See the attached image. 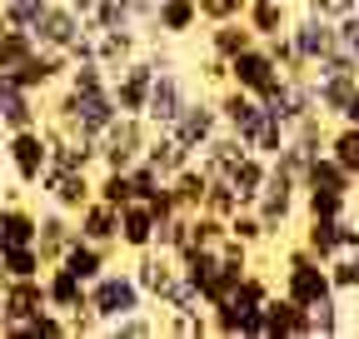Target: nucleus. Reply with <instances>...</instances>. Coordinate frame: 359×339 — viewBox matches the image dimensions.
Returning a JSON list of instances; mask_svg holds the SVG:
<instances>
[{"label": "nucleus", "mask_w": 359, "mask_h": 339, "mask_svg": "<svg viewBox=\"0 0 359 339\" xmlns=\"http://www.w3.org/2000/svg\"><path fill=\"white\" fill-rule=\"evenodd\" d=\"M35 190L45 195V205H60L65 215H75V209L95 195V175H90V170H55V165H45V175H40Z\"/></svg>", "instance_id": "ddd939ff"}, {"label": "nucleus", "mask_w": 359, "mask_h": 339, "mask_svg": "<svg viewBox=\"0 0 359 339\" xmlns=\"http://www.w3.org/2000/svg\"><path fill=\"white\" fill-rule=\"evenodd\" d=\"M65 55H70V65H85V60H95V30H80L70 46H65Z\"/></svg>", "instance_id": "3c124183"}, {"label": "nucleus", "mask_w": 359, "mask_h": 339, "mask_svg": "<svg viewBox=\"0 0 359 339\" xmlns=\"http://www.w3.org/2000/svg\"><path fill=\"white\" fill-rule=\"evenodd\" d=\"M75 235L90 240V244H115V235H120V209L90 195V200L75 209ZM115 249H120V244H115Z\"/></svg>", "instance_id": "aec40b11"}, {"label": "nucleus", "mask_w": 359, "mask_h": 339, "mask_svg": "<svg viewBox=\"0 0 359 339\" xmlns=\"http://www.w3.org/2000/svg\"><path fill=\"white\" fill-rule=\"evenodd\" d=\"M354 190H359V170H354Z\"/></svg>", "instance_id": "4d7b16f0"}, {"label": "nucleus", "mask_w": 359, "mask_h": 339, "mask_svg": "<svg viewBox=\"0 0 359 339\" xmlns=\"http://www.w3.org/2000/svg\"><path fill=\"white\" fill-rule=\"evenodd\" d=\"M290 6L285 0H250L245 6V25L259 35V40H269V35H280V30H290Z\"/></svg>", "instance_id": "7c9ffc66"}, {"label": "nucleus", "mask_w": 359, "mask_h": 339, "mask_svg": "<svg viewBox=\"0 0 359 339\" xmlns=\"http://www.w3.org/2000/svg\"><path fill=\"white\" fill-rule=\"evenodd\" d=\"M280 80H285V70L275 65V55L264 50V40L245 46V50L230 60V85H240V90L255 95V100H269V95L280 90Z\"/></svg>", "instance_id": "39448f33"}, {"label": "nucleus", "mask_w": 359, "mask_h": 339, "mask_svg": "<svg viewBox=\"0 0 359 339\" xmlns=\"http://www.w3.org/2000/svg\"><path fill=\"white\" fill-rule=\"evenodd\" d=\"M85 305H90V314L100 319V329L110 324V319H120V314H135V310H150V300L140 294V284H135V275L130 270H100L95 279L85 284Z\"/></svg>", "instance_id": "f257e3e1"}, {"label": "nucleus", "mask_w": 359, "mask_h": 339, "mask_svg": "<svg viewBox=\"0 0 359 339\" xmlns=\"http://www.w3.org/2000/svg\"><path fill=\"white\" fill-rule=\"evenodd\" d=\"M314 80V110L325 120H339V110L349 105V95L359 90V70H339V75H309Z\"/></svg>", "instance_id": "5701e85b"}, {"label": "nucleus", "mask_w": 359, "mask_h": 339, "mask_svg": "<svg viewBox=\"0 0 359 339\" xmlns=\"http://www.w3.org/2000/svg\"><path fill=\"white\" fill-rule=\"evenodd\" d=\"M145 160H150V165L160 170V175L170 180L175 170H185V165H190L195 155H190L185 145H180V140H175L170 130H150V140H145Z\"/></svg>", "instance_id": "c756f323"}, {"label": "nucleus", "mask_w": 359, "mask_h": 339, "mask_svg": "<svg viewBox=\"0 0 359 339\" xmlns=\"http://www.w3.org/2000/svg\"><path fill=\"white\" fill-rule=\"evenodd\" d=\"M45 310V275L40 279H6L0 289V334H25V324Z\"/></svg>", "instance_id": "1a4fd4ad"}, {"label": "nucleus", "mask_w": 359, "mask_h": 339, "mask_svg": "<svg viewBox=\"0 0 359 339\" xmlns=\"http://www.w3.org/2000/svg\"><path fill=\"white\" fill-rule=\"evenodd\" d=\"M264 339H314V319L304 305H294L290 294H269L264 300Z\"/></svg>", "instance_id": "4468645a"}, {"label": "nucleus", "mask_w": 359, "mask_h": 339, "mask_svg": "<svg viewBox=\"0 0 359 339\" xmlns=\"http://www.w3.org/2000/svg\"><path fill=\"white\" fill-rule=\"evenodd\" d=\"M150 30L165 35V40H185L190 30H200V6L195 0H160ZM150 30H140V35H150Z\"/></svg>", "instance_id": "b1692460"}, {"label": "nucleus", "mask_w": 359, "mask_h": 339, "mask_svg": "<svg viewBox=\"0 0 359 339\" xmlns=\"http://www.w3.org/2000/svg\"><path fill=\"white\" fill-rule=\"evenodd\" d=\"M334 294H359V249H339L334 260H325Z\"/></svg>", "instance_id": "e433bc0d"}, {"label": "nucleus", "mask_w": 359, "mask_h": 339, "mask_svg": "<svg viewBox=\"0 0 359 339\" xmlns=\"http://www.w3.org/2000/svg\"><path fill=\"white\" fill-rule=\"evenodd\" d=\"M80 30H85V25H80V15L70 11V0H50V6L40 11V20L30 25L35 46H45V50H65Z\"/></svg>", "instance_id": "f3484780"}, {"label": "nucleus", "mask_w": 359, "mask_h": 339, "mask_svg": "<svg viewBox=\"0 0 359 339\" xmlns=\"http://www.w3.org/2000/svg\"><path fill=\"white\" fill-rule=\"evenodd\" d=\"M285 135H290V130H285L275 115H269V120L259 125V135L250 140V150H255V155H264V160H275V155H280V145H285Z\"/></svg>", "instance_id": "a18cd8bd"}, {"label": "nucleus", "mask_w": 359, "mask_h": 339, "mask_svg": "<svg viewBox=\"0 0 359 339\" xmlns=\"http://www.w3.org/2000/svg\"><path fill=\"white\" fill-rule=\"evenodd\" d=\"M0 265H6V279H40L45 275V260L35 244H11L0 249Z\"/></svg>", "instance_id": "72a5a7b5"}, {"label": "nucleus", "mask_w": 359, "mask_h": 339, "mask_svg": "<svg viewBox=\"0 0 359 339\" xmlns=\"http://www.w3.org/2000/svg\"><path fill=\"white\" fill-rule=\"evenodd\" d=\"M334 40H339V50H349L359 60V11H349V15L334 20Z\"/></svg>", "instance_id": "09e8293b"}, {"label": "nucleus", "mask_w": 359, "mask_h": 339, "mask_svg": "<svg viewBox=\"0 0 359 339\" xmlns=\"http://www.w3.org/2000/svg\"><path fill=\"white\" fill-rule=\"evenodd\" d=\"M55 265H65L75 279H85V284H90L100 270H110V265H115V244H90V240H80V235H75Z\"/></svg>", "instance_id": "412c9836"}, {"label": "nucleus", "mask_w": 359, "mask_h": 339, "mask_svg": "<svg viewBox=\"0 0 359 339\" xmlns=\"http://www.w3.org/2000/svg\"><path fill=\"white\" fill-rule=\"evenodd\" d=\"M130 0H95V30H130Z\"/></svg>", "instance_id": "c03bdc74"}, {"label": "nucleus", "mask_w": 359, "mask_h": 339, "mask_svg": "<svg viewBox=\"0 0 359 339\" xmlns=\"http://www.w3.org/2000/svg\"><path fill=\"white\" fill-rule=\"evenodd\" d=\"M215 110H219V125H224V130H230V135H240L245 145L259 135V125L269 120V110H264V100H255V95H245L240 90V85H230V80H224L219 85V95H215Z\"/></svg>", "instance_id": "0eeeda50"}, {"label": "nucleus", "mask_w": 359, "mask_h": 339, "mask_svg": "<svg viewBox=\"0 0 359 339\" xmlns=\"http://www.w3.org/2000/svg\"><path fill=\"white\" fill-rule=\"evenodd\" d=\"M339 120H349V125H359V90H354V95H349V105H344V110H339Z\"/></svg>", "instance_id": "5fc2aeb1"}, {"label": "nucleus", "mask_w": 359, "mask_h": 339, "mask_svg": "<svg viewBox=\"0 0 359 339\" xmlns=\"http://www.w3.org/2000/svg\"><path fill=\"white\" fill-rule=\"evenodd\" d=\"M299 190H334V195H354V175H349V170H344L330 150H320V155L304 165Z\"/></svg>", "instance_id": "393cba45"}, {"label": "nucleus", "mask_w": 359, "mask_h": 339, "mask_svg": "<svg viewBox=\"0 0 359 339\" xmlns=\"http://www.w3.org/2000/svg\"><path fill=\"white\" fill-rule=\"evenodd\" d=\"M264 50L275 55V65H280L285 75H309V65H304V60L294 55V40H290V30H280V35H269V40H264Z\"/></svg>", "instance_id": "79ce46f5"}, {"label": "nucleus", "mask_w": 359, "mask_h": 339, "mask_svg": "<svg viewBox=\"0 0 359 339\" xmlns=\"http://www.w3.org/2000/svg\"><path fill=\"white\" fill-rule=\"evenodd\" d=\"M255 30L245 25V15H235V20H215L210 30H205V55H219V60H235L245 46H255Z\"/></svg>", "instance_id": "a878e982"}, {"label": "nucleus", "mask_w": 359, "mask_h": 339, "mask_svg": "<svg viewBox=\"0 0 359 339\" xmlns=\"http://www.w3.org/2000/svg\"><path fill=\"white\" fill-rule=\"evenodd\" d=\"M294 205H299V175H290V170H280L275 160H269L264 190H259V200H255V215H259V225H264V235H269V240L290 230Z\"/></svg>", "instance_id": "f03ea898"}, {"label": "nucleus", "mask_w": 359, "mask_h": 339, "mask_svg": "<svg viewBox=\"0 0 359 339\" xmlns=\"http://www.w3.org/2000/svg\"><path fill=\"white\" fill-rule=\"evenodd\" d=\"M200 75H205L210 85H224V80H230V60H219V55H205V65H200Z\"/></svg>", "instance_id": "603ef678"}, {"label": "nucleus", "mask_w": 359, "mask_h": 339, "mask_svg": "<svg viewBox=\"0 0 359 339\" xmlns=\"http://www.w3.org/2000/svg\"><path fill=\"white\" fill-rule=\"evenodd\" d=\"M130 185H135V200H145V205H150V200H160V195H165V185H170V180L160 175L150 160H135V165H130Z\"/></svg>", "instance_id": "ea45409f"}, {"label": "nucleus", "mask_w": 359, "mask_h": 339, "mask_svg": "<svg viewBox=\"0 0 359 339\" xmlns=\"http://www.w3.org/2000/svg\"><path fill=\"white\" fill-rule=\"evenodd\" d=\"M140 46H145L140 25H130V30H95V60H100L105 70L125 65L130 55H140Z\"/></svg>", "instance_id": "c85d7f7f"}, {"label": "nucleus", "mask_w": 359, "mask_h": 339, "mask_svg": "<svg viewBox=\"0 0 359 339\" xmlns=\"http://www.w3.org/2000/svg\"><path fill=\"white\" fill-rule=\"evenodd\" d=\"M280 294H290L294 305H304V310H309L314 300L334 294V284H330V270L314 260L304 244H294V249L285 254V279H280Z\"/></svg>", "instance_id": "20e7f679"}, {"label": "nucleus", "mask_w": 359, "mask_h": 339, "mask_svg": "<svg viewBox=\"0 0 359 339\" xmlns=\"http://www.w3.org/2000/svg\"><path fill=\"white\" fill-rule=\"evenodd\" d=\"M304 11L309 15H325V20H339V15H349L359 6H354V0H304Z\"/></svg>", "instance_id": "8fccbe9b"}, {"label": "nucleus", "mask_w": 359, "mask_h": 339, "mask_svg": "<svg viewBox=\"0 0 359 339\" xmlns=\"http://www.w3.org/2000/svg\"><path fill=\"white\" fill-rule=\"evenodd\" d=\"M70 240H75V215H65L60 205H45V209H40V225H35V249H40V260L55 265Z\"/></svg>", "instance_id": "6ab92c4d"}, {"label": "nucleus", "mask_w": 359, "mask_h": 339, "mask_svg": "<svg viewBox=\"0 0 359 339\" xmlns=\"http://www.w3.org/2000/svg\"><path fill=\"white\" fill-rule=\"evenodd\" d=\"M264 110L275 115L285 130H290V125H299V120L314 110V80H309V75H285V80H280V90L264 100Z\"/></svg>", "instance_id": "2eb2a0df"}, {"label": "nucleus", "mask_w": 359, "mask_h": 339, "mask_svg": "<svg viewBox=\"0 0 359 339\" xmlns=\"http://www.w3.org/2000/svg\"><path fill=\"white\" fill-rule=\"evenodd\" d=\"M150 85H155V65H150L145 55H130L125 65H115V70H110V95H115L120 115H145Z\"/></svg>", "instance_id": "9b49d317"}, {"label": "nucleus", "mask_w": 359, "mask_h": 339, "mask_svg": "<svg viewBox=\"0 0 359 339\" xmlns=\"http://www.w3.org/2000/svg\"><path fill=\"white\" fill-rule=\"evenodd\" d=\"M205 185H210V175L200 170V160H190L185 170H175L170 175V190H175V205L185 209V215H195V209L205 205Z\"/></svg>", "instance_id": "2f4dec72"}, {"label": "nucleus", "mask_w": 359, "mask_h": 339, "mask_svg": "<svg viewBox=\"0 0 359 339\" xmlns=\"http://www.w3.org/2000/svg\"><path fill=\"white\" fill-rule=\"evenodd\" d=\"M30 50H35V35L30 30H15V25L0 30V70H15Z\"/></svg>", "instance_id": "58836bf2"}, {"label": "nucleus", "mask_w": 359, "mask_h": 339, "mask_svg": "<svg viewBox=\"0 0 359 339\" xmlns=\"http://www.w3.org/2000/svg\"><path fill=\"white\" fill-rule=\"evenodd\" d=\"M290 40H294V55L304 60V65H314V60H325L339 40H334V20H325V15H294L290 20Z\"/></svg>", "instance_id": "dca6fc26"}, {"label": "nucleus", "mask_w": 359, "mask_h": 339, "mask_svg": "<svg viewBox=\"0 0 359 339\" xmlns=\"http://www.w3.org/2000/svg\"><path fill=\"white\" fill-rule=\"evenodd\" d=\"M339 225H344V215H339V220H309V215H304V240H299V244L325 265V260H334V254H339Z\"/></svg>", "instance_id": "473e14b6"}, {"label": "nucleus", "mask_w": 359, "mask_h": 339, "mask_svg": "<svg viewBox=\"0 0 359 339\" xmlns=\"http://www.w3.org/2000/svg\"><path fill=\"white\" fill-rule=\"evenodd\" d=\"M115 244H120V249H130V254L155 244V209H150L145 200L120 205V235H115Z\"/></svg>", "instance_id": "4be33fe9"}, {"label": "nucleus", "mask_w": 359, "mask_h": 339, "mask_svg": "<svg viewBox=\"0 0 359 339\" xmlns=\"http://www.w3.org/2000/svg\"><path fill=\"white\" fill-rule=\"evenodd\" d=\"M165 130L180 140V145H185L190 155H200L219 130H224V125H219V110H215V100H205V95H190L185 100V110H180L170 125H165Z\"/></svg>", "instance_id": "6e6552de"}, {"label": "nucleus", "mask_w": 359, "mask_h": 339, "mask_svg": "<svg viewBox=\"0 0 359 339\" xmlns=\"http://www.w3.org/2000/svg\"><path fill=\"white\" fill-rule=\"evenodd\" d=\"M6 160L15 170L20 190H35L45 165H50V140H45V125H30V130H11L6 135Z\"/></svg>", "instance_id": "423d86ee"}, {"label": "nucleus", "mask_w": 359, "mask_h": 339, "mask_svg": "<svg viewBox=\"0 0 359 339\" xmlns=\"http://www.w3.org/2000/svg\"><path fill=\"white\" fill-rule=\"evenodd\" d=\"M309 319H314V339H334V334L344 329V319H339V294L314 300V305H309Z\"/></svg>", "instance_id": "a19ab883"}, {"label": "nucleus", "mask_w": 359, "mask_h": 339, "mask_svg": "<svg viewBox=\"0 0 359 339\" xmlns=\"http://www.w3.org/2000/svg\"><path fill=\"white\" fill-rule=\"evenodd\" d=\"M105 334L115 339H155L160 334V310H135V314H120L105 324Z\"/></svg>", "instance_id": "f704fd0d"}, {"label": "nucleus", "mask_w": 359, "mask_h": 339, "mask_svg": "<svg viewBox=\"0 0 359 339\" xmlns=\"http://www.w3.org/2000/svg\"><path fill=\"white\" fill-rule=\"evenodd\" d=\"M264 175H269V160L264 155H255V150H245L230 170H224V180L235 185V195H240V205H255L259 200V190H264Z\"/></svg>", "instance_id": "cd10ccee"}, {"label": "nucleus", "mask_w": 359, "mask_h": 339, "mask_svg": "<svg viewBox=\"0 0 359 339\" xmlns=\"http://www.w3.org/2000/svg\"><path fill=\"white\" fill-rule=\"evenodd\" d=\"M40 125V95L35 90H20L11 75H0V130H30Z\"/></svg>", "instance_id": "a211bd4d"}, {"label": "nucleus", "mask_w": 359, "mask_h": 339, "mask_svg": "<svg viewBox=\"0 0 359 339\" xmlns=\"http://www.w3.org/2000/svg\"><path fill=\"white\" fill-rule=\"evenodd\" d=\"M25 334H35V339H65V334H70V324H65V314H60V310L45 305V310L25 324Z\"/></svg>", "instance_id": "49530a36"}, {"label": "nucleus", "mask_w": 359, "mask_h": 339, "mask_svg": "<svg viewBox=\"0 0 359 339\" xmlns=\"http://www.w3.org/2000/svg\"><path fill=\"white\" fill-rule=\"evenodd\" d=\"M95 200H105V205H130L135 200V185H130V170H100L95 175Z\"/></svg>", "instance_id": "4c0bfd02"}, {"label": "nucleus", "mask_w": 359, "mask_h": 339, "mask_svg": "<svg viewBox=\"0 0 359 339\" xmlns=\"http://www.w3.org/2000/svg\"><path fill=\"white\" fill-rule=\"evenodd\" d=\"M230 235H235V240H245L250 249L269 240V235H264V225H259V215H255V205H240L235 215H230Z\"/></svg>", "instance_id": "37998d69"}, {"label": "nucleus", "mask_w": 359, "mask_h": 339, "mask_svg": "<svg viewBox=\"0 0 359 339\" xmlns=\"http://www.w3.org/2000/svg\"><path fill=\"white\" fill-rule=\"evenodd\" d=\"M299 205L309 220H339L349 215V195H334V190H299Z\"/></svg>", "instance_id": "c9c22d12"}, {"label": "nucleus", "mask_w": 359, "mask_h": 339, "mask_svg": "<svg viewBox=\"0 0 359 339\" xmlns=\"http://www.w3.org/2000/svg\"><path fill=\"white\" fill-rule=\"evenodd\" d=\"M130 275H135V284H140V294L150 300V310H160V305L170 300L175 279H180V265H175V254H165V249L150 244V249H135Z\"/></svg>", "instance_id": "9d476101"}, {"label": "nucleus", "mask_w": 359, "mask_h": 339, "mask_svg": "<svg viewBox=\"0 0 359 339\" xmlns=\"http://www.w3.org/2000/svg\"><path fill=\"white\" fill-rule=\"evenodd\" d=\"M0 249H6V205H0Z\"/></svg>", "instance_id": "6e6d98bb"}, {"label": "nucleus", "mask_w": 359, "mask_h": 339, "mask_svg": "<svg viewBox=\"0 0 359 339\" xmlns=\"http://www.w3.org/2000/svg\"><path fill=\"white\" fill-rule=\"evenodd\" d=\"M45 305L60 314L85 310V279H75L65 265H45Z\"/></svg>", "instance_id": "bb28decb"}, {"label": "nucleus", "mask_w": 359, "mask_h": 339, "mask_svg": "<svg viewBox=\"0 0 359 339\" xmlns=\"http://www.w3.org/2000/svg\"><path fill=\"white\" fill-rule=\"evenodd\" d=\"M185 100H190V85H185V75H180V65L155 70L150 100H145V125H150V130H165V125L185 110Z\"/></svg>", "instance_id": "f8f14e48"}, {"label": "nucleus", "mask_w": 359, "mask_h": 339, "mask_svg": "<svg viewBox=\"0 0 359 339\" xmlns=\"http://www.w3.org/2000/svg\"><path fill=\"white\" fill-rule=\"evenodd\" d=\"M195 6H200V20L215 25V20H235V15H245L250 0H195Z\"/></svg>", "instance_id": "de8ad7c7"}, {"label": "nucleus", "mask_w": 359, "mask_h": 339, "mask_svg": "<svg viewBox=\"0 0 359 339\" xmlns=\"http://www.w3.org/2000/svg\"><path fill=\"white\" fill-rule=\"evenodd\" d=\"M155 6H160V0H130V15H135V25H140V30H150Z\"/></svg>", "instance_id": "864d4df0"}, {"label": "nucleus", "mask_w": 359, "mask_h": 339, "mask_svg": "<svg viewBox=\"0 0 359 339\" xmlns=\"http://www.w3.org/2000/svg\"><path fill=\"white\" fill-rule=\"evenodd\" d=\"M145 140H150L145 115H115L100 130V140H95L100 170H130L135 160H145Z\"/></svg>", "instance_id": "7ed1b4c3"}]
</instances>
